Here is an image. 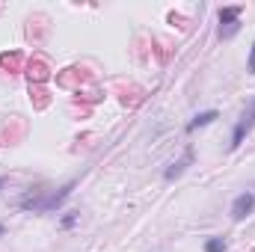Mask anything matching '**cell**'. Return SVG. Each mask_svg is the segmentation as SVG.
Returning <instances> with one entry per match:
<instances>
[{"mask_svg":"<svg viewBox=\"0 0 255 252\" xmlns=\"http://www.w3.org/2000/svg\"><path fill=\"white\" fill-rule=\"evenodd\" d=\"M241 15H244V6H223L220 9V39H232L241 30Z\"/></svg>","mask_w":255,"mask_h":252,"instance_id":"7a4b0ae2","label":"cell"},{"mask_svg":"<svg viewBox=\"0 0 255 252\" xmlns=\"http://www.w3.org/2000/svg\"><path fill=\"white\" fill-rule=\"evenodd\" d=\"M217 116H220L217 110H205V113H199V116H193L190 122H187V130H190V133H193V130H199V127L211 125V122H214Z\"/></svg>","mask_w":255,"mask_h":252,"instance_id":"8992f818","label":"cell"},{"mask_svg":"<svg viewBox=\"0 0 255 252\" xmlns=\"http://www.w3.org/2000/svg\"><path fill=\"white\" fill-rule=\"evenodd\" d=\"M190 163H193V148L187 145L184 157H181V160H175V163H172V166H169V169L163 172V178H166V181H175V178H178V175H181V172H184V169L190 166Z\"/></svg>","mask_w":255,"mask_h":252,"instance_id":"5b68a950","label":"cell"},{"mask_svg":"<svg viewBox=\"0 0 255 252\" xmlns=\"http://www.w3.org/2000/svg\"><path fill=\"white\" fill-rule=\"evenodd\" d=\"M77 217H80V214H65V217H63V223H60V226H63V229H71V226L77 223Z\"/></svg>","mask_w":255,"mask_h":252,"instance_id":"ba28073f","label":"cell"},{"mask_svg":"<svg viewBox=\"0 0 255 252\" xmlns=\"http://www.w3.org/2000/svg\"><path fill=\"white\" fill-rule=\"evenodd\" d=\"M3 232H6V229H3V226H0V238H3Z\"/></svg>","mask_w":255,"mask_h":252,"instance_id":"8fae6325","label":"cell"},{"mask_svg":"<svg viewBox=\"0 0 255 252\" xmlns=\"http://www.w3.org/2000/svg\"><path fill=\"white\" fill-rule=\"evenodd\" d=\"M253 211H255V193H241V196L232 202V220H235V223L247 220Z\"/></svg>","mask_w":255,"mask_h":252,"instance_id":"277c9868","label":"cell"},{"mask_svg":"<svg viewBox=\"0 0 255 252\" xmlns=\"http://www.w3.org/2000/svg\"><path fill=\"white\" fill-rule=\"evenodd\" d=\"M253 127H255V98L247 104L244 116L238 119V125H235V130H232V142H229V145H232V148H238V145L250 136V130H253Z\"/></svg>","mask_w":255,"mask_h":252,"instance_id":"3957f363","label":"cell"},{"mask_svg":"<svg viewBox=\"0 0 255 252\" xmlns=\"http://www.w3.org/2000/svg\"><path fill=\"white\" fill-rule=\"evenodd\" d=\"M71 190H74V181L65 184V187H60V190H54V193H45V196L27 193V196L21 199V208H24V211H54V208H60L65 199L71 196Z\"/></svg>","mask_w":255,"mask_h":252,"instance_id":"6da1fadb","label":"cell"},{"mask_svg":"<svg viewBox=\"0 0 255 252\" xmlns=\"http://www.w3.org/2000/svg\"><path fill=\"white\" fill-rule=\"evenodd\" d=\"M3 187H6V178H0V190H3Z\"/></svg>","mask_w":255,"mask_h":252,"instance_id":"30bf717a","label":"cell"},{"mask_svg":"<svg viewBox=\"0 0 255 252\" xmlns=\"http://www.w3.org/2000/svg\"><path fill=\"white\" fill-rule=\"evenodd\" d=\"M250 71L255 74V42H253V51H250Z\"/></svg>","mask_w":255,"mask_h":252,"instance_id":"9c48e42d","label":"cell"},{"mask_svg":"<svg viewBox=\"0 0 255 252\" xmlns=\"http://www.w3.org/2000/svg\"><path fill=\"white\" fill-rule=\"evenodd\" d=\"M205 252H226V241H223V238H211V241H205Z\"/></svg>","mask_w":255,"mask_h":252,"instance_id":"52a82bcc","label":"cell"}]
</instances>
